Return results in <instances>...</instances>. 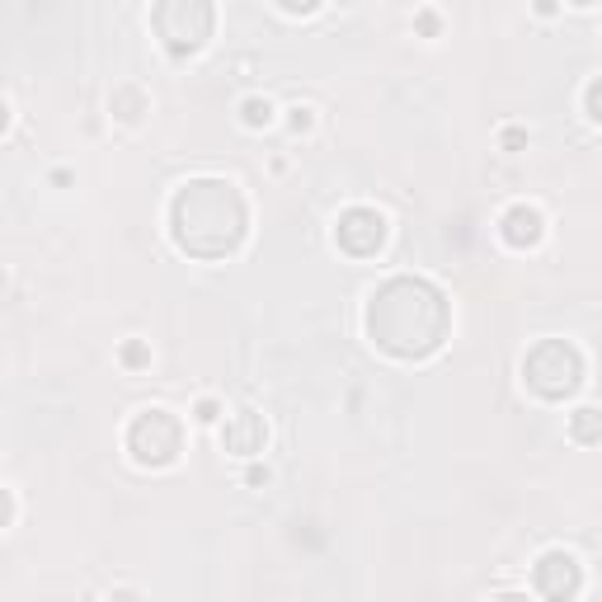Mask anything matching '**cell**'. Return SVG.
Masks as SVG:
<instances>
[{
    "label": "cell",
    "mask_w": 602,
    "mask_h": 602,
    "mask_svg": "<svg viewBox=\"0 0 602 602\" xmlns=\"http://www.w3.org/2000/svg\"><path fill=\"white\" fill-rule=\"evenodd\" d=\"M363 329L396 363H424L452 335V301L434 278L396 274L367 292Z\"/></svg>",
    "instance_id": "6da1fadb"
},
{
    "label": "cell",
    "mask_w": 602,
    "mask_h": 602,
    "mask_svg": "<svg viewBox=\"0 0 602 602\" xmlns=\"http://www.w3.org/2000/svg\"><path fill=\"white\" fill-rule=\"evenodd\" d=\"M170 240L179 254L203 264L231 260L240 254L250 236V203L240 193V184L222 175H198L189 184H179L170 198Z\"/></svg>",
    "instance_id": "7a4b0ae2"
},
{
    "label": "cell",
    "mask_w": 602,
    "mask_h": 602,
    "mask_svg": "<svg viewBox=\"0 0 602 602\" xmlns=\"http://www.w3.org/2000/svg\"><path fill=\"white\" fill-rule=\"evenodd\" d=\"M584 381H589V363H584L579 343L569 339H537L523 358V386L537 400H547V405L575 400L584 391Z\"/></svg>",
    "instance_id": "3957f363"
},
{
    "label": "cell",
    "mask_w": 602,
    "mask_h": 602,
    "mask_svg": "<svg viewBox=\"0 0 602 602\" xmlns=\"http://www.w3.org/2000/svg\"><path fill=\"white\" fill-rule=\"evenodd\" d=\"M151 34L165 48L170 62H189L217 34V5L212 0H155Z\"/></svg>",
    "instance_id": "277c9868"
},
{
    "label": "cell",
    "mask_w": 602,
    "mask_h": 602,
    "mask_svg": "<svg viewBox=\"0 0 602 602\" xmlns=\"http://www.w3.org/2000/svg\"><path fill=\"white\" fill-rule=\"evenodd\" d=\"M123 448L141 471L175 466L179 452H184V419L175 410H165V405L137 410L133 424H127V434H123Z\"/></svg>",
    "instance_id": "5b68a950"
},
{
    "label": "cell",
    "mask_w": 602,
    "mask_h": 602,
    "mask_svg": "<svg viewBox=\"0 0 602 602\" xmlns=\"http://www.w3.org/2000/svg\"><path fill=\"white\" fill-rule=\"evenodd\" d=\"M391 240V222H386L381 208L372 203H353L335 217V246L349 254V260H377Z\"/></svg>",
    "instance_id": "8992f818"
},
{
    "label": "cell",
    "mask_w": 602,
    "mask_h": 602,
    "mask_svg": "<svg viewBox=\"0 0 602 602\" xmlns=\"http://www.w3.org/2000/svg\"><path fill=\"white\" fill-rule=\"evenodd\" d=\"M532 589L541 598H579L584 593V565L575 551H541V561L532 565Z\"/></svg>",
    "instance_id": "52a82bcc"
},
{
    "label": "cell",
    "mask_w": 602,
    "mask_h": 602,
    "mask_svg": "<svg viewBox=\"0 0 602 602\" xmlns=\"http://www.w3.org/2000/svg\"><path fill=\"white\" fill-rule=\"evenodd\" d=\"M499 240H504L509 250H537L541 240H547V212H541L537 203H513L499 212Z\"/></svg>",
    "instance_id": "ba28073f"
},
{
    "label": "cell",
    "mask_w": 602,
    "mask_h": 602,
    "mask_svg": "<svg viewBox=\"0 0 602 602\" xmlns=\"http://www.w3.org/2000/svg\"><path fill=\"white\" fill-rule=\"evenodd\" d=\"M222 448L236 456H260L268 448V424L260 410H236L222 424Z\"/></svg>",
    "instance_id": "9c48e42d"
},
{
    "label": "cell",
    "mask_w": 602,
    "mask_h": 602,
    "mask_svg": "<svg viewBox=\"0 0 602 602\" xmlns=\"http://www.w3.org/2000/svg\"><path fill=\"white\" fill-rule=\"evenodd\" d=\"M109 113H113L118 123L137 127V123L151 113V95L141 90L137 80H123V85H113V95H109Z\"/></svg>",
    "instance_id": "30bf717a"
},
{
    "label": "cell",
    "mask_w": 602,
    "mask_h": 602,
    "mask_svg": "<svg viewBox=\"0 0 602 602\" xmlns=\"http://www.w3.org/2000/svg\"><path fill=\"white\" fill-rule=\"evenodd\" d=\"M569 438L584 442V448L602 442V410L598 405H579L575 414H569Z\"/></svg>",
    "instance_id": "8fae6325"
},
{
    "label": "cell",
    "mask_w": 602,
    "mask_h": 602,
    "mask_svg": "<svg viewBox=\"0 0 602 602\" xmlns=\"http://www.w3.org/2000/svg\"><path fill=\"white\" fill-rule=\"evenodd\" d=\"M278 109L268 104L264 95H246L240 99V127H250V133H264V127H274Z\"/></svg>",
    "instance_id": "7c38bea8"
},
{
    "label": "cell",
    "mask_w": 602,
    "mask_h": 602,
    "mask_svg": "<svg viewBox=\"0 0 602 602\" xmlns=\"http://www.w3.org/2000/svg\"><path fill=\"white\" fill-rule=\"evenodd\" d=\"M315 123H321V118H315L311 104H292V109H288V133H292V137H311Z\"/></svg>",
    "instance_id": "4fadbf2b"
},
{
    "label": "cell",
    "mask_w": 602,
    "mask_h": 602,
    "mask_svg": "<svg viewBox=\"0 0 602 602\" xmlns=\"http://www.w3.org/2000/svg\"><path fill=\"white\" fill-rule=\"evenodd\" d=\"M118 358H123V367H127V372H141V367H151V343H141V339H127Z\"/></svg>",
    "instance_id": "5bb4252c"
},
{
    "label": "cell",
    "mask_w": 602,
    "mask_h": 602,
    "mask_svg": "<svg viewBox=\"0 0 602 602\" xmlns=\"http://www.w3.org/2000/svg\"><path fill=\"white\" fill-rule=\"evenodd\" d=\"M584 113H589L593 127H602V76H593L584 85Z\"/></svg>",
    "instance_id": "9a60e30c"
},
{
    "label": "cell",
    "mask_w": 602,
    "mask_h": 602,
    "mask_svg": "<svg viewBox=\"0 0 602 602\" xmlns=\"http://www.w3.org/2000/svg\"><path fill=\"white\" fill-rule=\"evenodd\" d=\"M222 414H226V410H222L217 396H203V400L193 405V419H198V424H222Z\"/></svg>",
    "instance_id": "2e32d148"
},
{
    "label": "cell",
    "mask_w": 602,
    "mask_h": 602,
    "mask_svg": "<svg viewBox=\"0 0 602 602\" xmlns=\"http://www.w3.org/2000/svg\"><path fill=\"white\" fill-rule=\"evenodd\" d=\"M274 5L283 14H292V20H306V14H315V10L325 5V0H274Z\"/></svg>",
    "instance_id": "e0dca14e"
},
{
    "label": "cell",
    "mask_w": 602,
    "mask_h": 602,
    "mask_svg": "<svg viewBox=\"0 0 602 602\" xmlns=\"http://www.w3.org/2000/svg\"><path fill=\"white\" fill-rule=\"evenodd\" d=\"M499 141H504V151H523L527 147V133H523V127H504Z\"/></svg>",
    "instance_id": "ac0fdd59"
},
{
    "label": "cell",
    "mask_w": 602,
    "mask_h": 602,
    "mask_svg": "<svg viewBox=\"0 0 602 602\" xmlns=\"http://www.w3.org/2000/svg\"><path fill=\"white\" fill-rule=\"evenodd\" d=\"M414 24H419V34H424V38H438V28H442L434 10H424V14H419V20H414Z\"/></svg>",
    "instance_id": "d6986e66"
},
{
    "label": "cell",
    "mask_w": 602,
    "mask_h": 602,
    "mask_svg": "<svg viewBox=\"0 0 602 602\" xmlns=\"http://www.w3.org/2000/svg\"><path fill=\"white\" fill-rule=\"evenodd\" d=\"M532 10L541 20H555V14H561V0H532Z\"/></svg>",
    "instance_id": "ffe728a7"
},
{
    "label": "cell",
    "mask_w": 602,
    "mask_h": 602,
    "mask_svg": "<svg viewBox=\"0 0 602 602\" xmlns=\"http://www.w3.org/2000/svg\"><path fill=\"white\" fill-rule=\"evenodd\" d=\"M246 485H268V466H250L246 471Z\"/></svg>",
    "instance_id": "44dd1931"
},
{
    "label": "cell",
    "mask_w": 602,
    "mask_h": 602,
    "mask_svg": "<svg viewBox=\"0 0 602 602\" xmlns=\"http://www.w3.org/2000/svg\"><path fill=\"white\" fill-rule=\"evenodd\" d=\"M565 5H575V10H589V5H598V0H565Z\"/></svg>",
    "instance_id": "7402d4cb"
}]
</instances>
